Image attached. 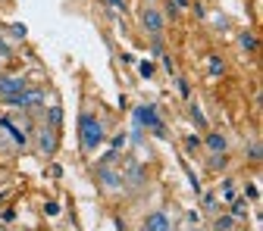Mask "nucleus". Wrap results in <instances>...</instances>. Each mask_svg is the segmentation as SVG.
<instances>
[{
	"instance_id": "nucleus-1",
	"label": "nucleus",
	"mask_w": 263,
	"mask_h": 231,
	"mask_svg": "<svg viewBox=\"0 0 263 231\" xmlns=\"http://www.w3.org/2000/svg\"><path fill=\"white\" fill-rule=\"evenodd\" d=\"M79 138H82V150L85 153H94L97 147L104 144V138H107L104 122L97 119L94 113H82V119H79Z\"/></svg>"
},
{
	"instance_id": "nucleus-2",
	"label": "nucleus",
	"mask_w": 263,
	"mask_h": 231,
	"mask_svg": "<svg viewBox=\"0 0 263 231\" xmlns=\"http://www.w3.org/2000/svg\"><path fill=\"white\" fill-rule=\"evenodd\" d=\"M35 147H38L41 156H53L57 147H60V128H53V125L44 122V125L35 131Z\"/></svg>"
},
{
	"instance_id": "nucleus-3",
	"label": "nucleus",
	"mask_w": 263,
	"mask_h": 231,
	"mask_svg": "<svg viewBox=\"0 0 263 231\" xmlns=\"http://www.w3.org/2000/svg\"><path fill=\"white\" fill-rule=\"evenodd\" d=\"M28 88V75L25 72H0V100H13V97Z\"/></svg>"
},
{
	"instance_id": "nucleus-4",
	"label": "nucleus",
	"mask_w": 263,
	"mask_h": 231,
	"mask_svg": "<svg viewBox=\"0 0 263 231\" xmlns=\"http://www.w3.org/2000/svg\"><path fill=\"white\" fill-rule=\"evenodd\" d=\"M7 103L16 107V110H35V107L44 103V91H41V88H22L13 100H7Z\"/></svg>"
},
{
	"instance_id": "nucleus-5",
	"label": "nucleus",
	"mask_w": 263,
	"mask_h": 231,
	"mask_svg": "<svg viewBox=\"0 0 263 231\" xmlns=\"http://www.w3.org/2000/svg\"><path fill=\"white\" fill-rule=\"evenodd\" d=\"M135 125L138 128H154V135H166V128H163L160 116H157V107H138L135 110Z\"/></svg>"
},
{
	"instance_id": "nucleus-6",
	"label": "nucleus",
	"mask_w": 263,
	"mask_h": 231,
	"mask_svg": "<svg viewBox=\"0 0 263 231\" xmlns=\"http://www.w3.org/2000/svg\"><path fill=\"white\" fill-rule=\"evenodd\" d=\"M141 25H144V31L151 38H160L163 35V28H166V22H163V13L157 10V7H144V13H141Z\"/></svg>"
},
{
	"instance_id": "nucleus-7",
	"label": "nucleus",
	"mask_w": 263,
	"mask_h": 231,
	"mask_svg": "<svg viewBox=\"0 0 263 231\" xmlns=\"http://www.w3.org/2000/svg\"><path fill=\"white\" fill-rule=\"evenodd\" d=\"M141 231H173V219L163 213V209H157V213H151V216L144 219Z\"/></svg>"
},
{
	"instance_id": "nucleus-8",
	"label": "nucleus",
	"mask_w": 263,
	"mask_h": 231,
	"mask_svg": "<svg viewBox=\"0 0 263 231\" xmlns=\"http://www.w3.org/2000/svg\"><path fill=\"white\" fill-rule=\"evenodd\" d=\"M204 147L210 153H226L229 150V141H226V135H219V131H210V135L204 138Z\"/></svg>"
},
{
	"instance_id": "nucleus-9",
	"label": "nucleus",
	"mask_w": 263,
	"mask_h": 231,
	"mask_svg": "<svg viewBox=\"0 0 263 231\" xmlns=\"http://www.w3.org/2000/svg\"><path fill=\"white\" fill-rule=\"evenodd\" d=\"M207 69H210V75H222V72H226V62H222V56H216V53H213V56L207 59Z\"/></svg>"
},
{
	"instance_id": "nucleus-10",
	"label": "nucleus",
	"mask_w": 263,
	"mask_h": 231,
	"mask_svg": "<svg viewBox=\"0 0 263 231\" xmlns=\"http://www.w3.org/2000/svg\"><path fill=\"white\" fill-rule=\"evenodd\" d=\"M44 122H47V125H53V128H60V125H63V110H60V107H50Z\"/></svg>"
},
{
	"instance_id": "nucleus-11",
	"label": "nucleus",
	"mask_w": 263,
	"mask_h": 231,
	"mask_svg": "<svg viewBox=\"0 0 263 231\" xmlns=\"http://www.w3.org/2000/svg\"><path fill=\"white\" fill-rule=\"evenodd\" d=\"M232 228H235V219L232 216H219L216 225H213V231H232Z\"/></svg>"
},
{
	"instance_id": "nucleus-12",
	"label": "nucleus",
	"mask_w": 263,
	"mask_h": 231,
	"mask_svg": "<svg viewBox=\"0 0 263 231\" xmlns=\"http://www.w3.org/2000/svg\"><path fill=\"white\" fill-rule=\"evenodd\" d=\"M241 50H248V53H254L257 50V35H248V31H245V35H241Z\"/></svg>"
},
{
	"instance_id": "nucleus-13",
	"label": "nucleus",
	"mask_w": 263,
	"mask_h": 231,
	"mask_svg": "<svg viewBox=\"0 0 263 231\" xmlns=\"http://www.w3.org/2000/svg\"><path fill=\"white\" fill-rule=\"evenodd\" d=\"M10 56H13V47L7 44V38H4V35H0V59H4V62H7Z\"/></svg>"
},
{
	"instance_id": "nucleus-14",
	"label": "nucleus",
	"mask_w": 263,
	"mask_h": 231,
	"mask_svg": "<svg viewBox=\"0 0 263 231\" xmlns=\"http://www.w3.org/2000/svg\"><path fill=\"white\" fill-rule=\"evenodd\" d=\"M191 119L197 122V128H204L207 122H204V113H201V107H197V103H191Z\"/></svg>"
},
{
	"instance_id": "nucleus-15",
	"label": "nucleus",
	"mask_w": 263,
	"mask_h": 231,
	"mask_svg": "<svg viewBox=\"0 0 263 231\" xmlns=\"http://www.w3.org/2000/svg\"><path fill=\"white\" fill-rule=\"evenodd\" d=\"M138 72H141V78H151V75H154V72H157V66H154V62H147V59H144V62H141V66H138Z\"/></svg>"
},
{
	"instance_id": "nucleus-16",
	"label": "nucleus",
	"mask_w": 263,
	"mask_h": 231,
	"mask_svg": "<svg viewBox=\"0 0 263 231\" xmlns=\"http://www.w3.org/2000/svg\"><path fill=\"white\" fill-rule=\"evenodd\" d=\"M210 169H226V153H213L210 156Z\"/></svg>"
},
{
	"instance_id": "nucleus-17",
	"label": "nucleus",
	"mask_w": 263,
	"mask_h": 231,
	"mask_svg": "<svg viewBox=\"0 0 263 231\" xmlns=\"http://www.w3.org/2000/svg\"><path fill=\"white\" fill-rule=\"evenodd\" d=\"M222 200H235V187H232V181H222Z\"/></svg>"
},
{
	"instance_id": "nucleus-18",
	"label": "nucleus",
	"mask_w": 263,
	"mask_h": 231,
	"mask_svg": "<svg viewBox=\"0 0 263 231\" xmlns=\"http://www.w3.org/2000/svg\"><path fill=\"white\" fill-rule=\"evenodd\" d=\"M251 159H254V162L260 159V144H251Z\"/></svg>"
},
{
	"instance_id": "nucleus-19",
	"label": "nucleus",
	"mask_w": 263,
	"mask_h": 231,
	"mask_svg": "<svg viewBox=\"0 0 263 231\" xmlns=\"http://www.w3.org/2000/svg\"><path fill=\"white\" fill-rule=\"evenodd\" d=\"M185 144H188V150H197V147H201V141H197V138H188Z\"/></svg>"
},
{
	"instance_id": "nucleus-20",
	"label": "nucleus",
	"mask_w": 263,
	"mask_h": 231,
	"mask_svg": "<svg viewBox=\"0 0 263 231\" xmlns=\"http://www.w3.org/2000/svg\"><path fill=\"white\" fill-rule=\"evenodd\" d=\"M170 4H176L179 10H185V7H188V0H170Z\"/></svg>"
},
{
	"instance_id": "nucleus-21",
	"label": "nucleus",
	"mask_w": 263,
	"mask_h": 231,
	"mask_svg": "<svg viewBox=\"0 0 263 231\" xmlns=\"http://www.w3.org/2000/svg\"><path fill=\"white\" fill-rule=\"evenodd\" d=\"M110 4H113V7H116V10H119V7H122V10H125V4H122V0H110Z\"/></svg>"
},
{
	"instance_id": "nucleus-22",
	"label": "nucleus",
	"mask_w": 263,
	"mask_h": 231,
	"mask_svg": "<svg viewBox=\"0 0 263 231\" xmlns=\"http://www.w3.org/2000/svg\"><path fill=\"white\" fill-rule=\"evenodd\" d=\"M0 72H4V59H0Z\"/></svg>"
},
{
	"instance_id": "nucleus-23",
	"label": "nucleus",
	"mask_w": 263,
	"mask_h": 231,
	"mask_svg": "<svg viewBox=\"0 0 263 231\" xmlns=\"http://www.w3.org/2000/svg\"><path fill=\"white\" fill-rule=\"evenodd\" d=\"M0 231H7V228H0Z\"/></svg>"
}]
</instances>
